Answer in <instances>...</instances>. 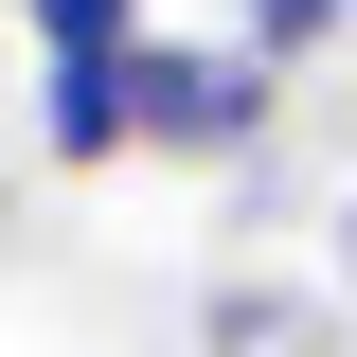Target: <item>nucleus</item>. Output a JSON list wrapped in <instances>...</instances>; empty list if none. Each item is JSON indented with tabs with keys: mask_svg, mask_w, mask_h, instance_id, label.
<instances>
[{
	"mask_svg": "<svg viewBox=\"0 0 357 357\" xmlns=\"http://www.w3.org/2000/svg\"><path fill=\"white\" fill-rule=\"evenodd\" d=\"M126 107H143V161L250 178L268 126H286V54H250V36H143L126 54Z\"/></svg>",
	"mask_w": 357,
	"mask_h": 357,
	"instance_id": "f257e3e1",
	"label": "nucleus"
},
{
	"mask_svg": "<svg viewBox=\"0 0 357 357\" xmlns=\"http://www.w3.org/2000/svg\"><path fill=\"white\" fill-rule=\"evenodd\" d=\"M197 357H357V304L321 268H232L197 304Z\"/></svg>",
	"mask_w": 357,
	"mask_h": 357,
	"instance_id": "f03ea898",
	"label": "nucleus"
},
{
	"mask_svg": "<svg viewBox=\"0 0 357 357\" xmlns=\"http://www.w3.org/2000/svg\"><path fill=\"white\" fill-rule=\"evenodd\" d=\"M126 143H143V107H126V54H54V72H36V161H126Z\"/></svg>",
	"mask_w": 357,
	"mask_h": 357,
	"instance_id": "7ed1b4c3",
	"label": "nucleus"
},
{
	"mask_svg": "<svg viewBox=\"0 0 357 357\" xmlns=\"http://www.w3.org/2000/svg\"><path fill=\"white\" fill-rule=\"evenodd\" d=\"M18 18H36V72H54V54H143V36H161L143 0H18Z\"/></svg>",
	"mask_w": 357,
	"mask_h": 357,
	"instance_id": "20e7f679",
	"label": "nucleus"
},
{
	"mask_svg": "<svg viewBox=\"0 0 357 357\" xmlns=\"http://www.w3.org/2000/svg\"><path fill=\"white\" fill-rule=\"evenodd\" d=\"M232 36H250V54H286V72H304L321 36H357V0H232Z\"/></svg>",
	"mask_w": 357,
	"mask_h": 357,
	"instance_id": "39448f33",
	"label": "nucleus"
},
{
	"mask_svg": "<svg viewBox=\"0 0 357 357\" xmlns=\"http://www.w3.org/2000/svg\"><path fill=\"white\" fill-rule=\"evenodd\" d=\"M321 286H340V304H357V215H340V268H321Z\"/></svg>",
	"mask_w": 357,
	"mask_h": 357,
	"instance_id": "423d86ee",
	"label": "nucleus"
}]
</instances>
